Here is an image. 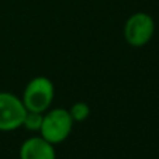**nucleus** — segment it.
Returning <instances> with one entry per match:
<instances>
[{
	"instance_id": "1",
	"label": "nucleus",
	"mask_w": 159,
	"mask_h": 159,
	"mask_svg": "<svg viewBox=\"0 0 159 159\" xmlns=\"http://www.w3.org/2000/svg\"><path fill=\"white\" fill-rule=\"evenodd\" d=\"M55 97V86L51 79L47 76H35L24 87L21 94V100L24 103L27 111L41 113L51 108V104Z\"/></svg>"
},
{
	"instance_id": "2",
	"label": "nucleus",
	"mask_w": 159,
	"mask_h": 159,
	"mask_svg": "<svg viewBox=\"0 0 159 159\" xmlns=\"http://www.w3.org/2000/svg\"><path fill=\"white\" fill-rule=\"evenodd\" d=\"M73 124L75 123L69 114V110L63 107L52 108L44 113L39 135L52 145L62 144L69 138L73 129Z\"/></svg>"
},
{
	"instance_id": "3",
	"label": "nucleus",
	"mask_w": 159,
	"mask_h": 159,
	"mask_svg": "<svg viewBox=\"0 0 159 159\" xmlns=\"http://www.w3.org/2000/svg\"><path fill=\"white\" fill-rule=\"evenodd\" d=\"M123 34L128 45L134 48L145 47L155 34V21L148 13H134L127 18Z\"/></svg>"
},
{
	"instance_id": "4",
	"label": "nucleus",
	"mask_w": 159,
	"mask_h": 159,
	"mask_svg": "<svg viewBox=\"0 0 159 159\" xmlns=\"http://www.w3.org/2000/svg\"><path fill=\"white\" fill-rule=\"evenodd\" d=\"M27 108L21 97L10 92H0V131L10 132L23 127Z\"/></svg>"
},
{
	"instance_id": "5",
	"label": "nucleus",
	"mask_w": 159,
	"mask_h": 159,
	"mask_svg": "<svg viewBox=\"0 0 159 159\" xmlns=\"http://www.w3.org/2000/svg\"><path fill=\"white\" fill-rule=\"evenodd\" d=\"M20 159H57L55 145L44 139L41 135L30 137L20 147Z\"/></svg>"
},
{
	"instance_id": "6",
	"label": "nucleus",
	"mask_w": 159,
	"mask_h": 159,
	"mask_svg": "<svg viewBox=\"0 0 159 159\" xmlns=\"http://www.w3.org/2000/svg\"><path fill=\"white\" fill-rule=\"evenodd\" d=\"M69 114L72 117L73 123H82L90 116V107L84 102H76L70 106Z\"/></svg>"
},
{
	"instance_id": "7",
	"label": "nucleus",
	"mask_w": 159,
	"mask_h": 159,
	"mask_svg": "<svg viewBox=\"0 0 159 159\" xmlns=\"http://www.w3.org/2000/svg\"><path fill=\"white\" fill-rule=\"evenodd\" d=\"M42 117L44 114L41 113H33V111H27L25 114V118H24V123H23V127L28 131H38L39 132V128H41V124H42Z\"/></svg>"
}]
</instances>
